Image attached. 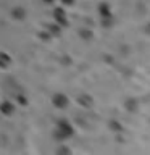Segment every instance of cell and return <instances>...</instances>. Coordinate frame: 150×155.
<instances>
[{"mask_svg": "<svg viewBox=\"0 0 150 155\" xmlns=\"http://www.w3.org/2000/svg\"><path fill=\"white\" fill-rule=\"evenodd\" d=\"M47 29H48V32H50V36H60L61 34V26L60 24H47Z\"/></svg>", "mask_w": 150, "mask_h": 155, "instance_id": "cell-7", "label": "cell"}, {"mask_svg": "<svg viewBox=\"0 0 150 155\" xmlns=\"http://www.w3.org/2000/svg\"><path fill=\"white\" fill-rule=\"evenodd\" d=\"M58 153H70V149H66V147H63L58 150Z\"/></svg>", "mask_w": 150, "mask_h": 155, "instance_id": "cell-15", "label": "cell"}, {"mask_svg": "<svg viewBox=\"0 0 150 155\" xmlns=\"http://www.w3.org/2000/svg\"><path fill=\"white\" fill-rule=\"evenodd\" d=\"M111 23H113L111 16H108V18H102V24H103L105 28H110V26H111Z\"/></svg>", "mask_w": 150, "mask_h": 155, "instance_id": "cell-13", "label": "cell"}, {"mask_svg": "<svg viewBox=\"0 0 150 155\" xmlns=\"http://www.w3.org/2000/svg\"><path fill=\"white\" fill-rule=\"evenodd\" d=\"M45 3H53V0H44Z\"/></svg>", "mask_w": 150, "mask_h": 155, "instance_id": "cell-18", "label": "cell"}, {"mask_svg": "<svg viewBox=\"0 0 150 155\" xmlns=\"http://www.w3.org/2000/svg\"><path fill=\"white\" fill-rule=\"evenodd\" d=\"M77 102H79V105L86 107V108H89V107H92V104H94L92 97L87 95V94H81L79 97H77Z\"/></svg>", "mask_w": 150, "mask_h": 155, "instance_id": "cell-4", "label": "cell"}, {"mask_svg": "<svg viewBox=\"0 0 150 155\" xmlns=\"http://www.w3.org/2000/svg\"><path fill=\"white\" fill-rule=\"evenodd\" d=\"M110 128H111V131H115V133H118V131H121L123 129V126H121L118 121H110Z\"/></svg>", "mask_w": 150, "mask_h": 155, "instance_id": "cell-12", "label": "cell"}, {"mask_svg": "<svg viewBox=\"0 0 150 155\" xmlns=\"http://www.w3.org/2000/svg\"><path fill=\"white\" fill-rule=\"evenodd\" d=\"M73 133H74V129H73V126L68 123L66 120H61L60 123H58V128L55 131V136L58 139H68L71 137Z\"/></svg>", "mask_w": 150, "mask_h": 155, "instance_id": "cell-1", "label": "cell"}, {"mask_svg": "<svg viewBox=\"0 0 150 155\" xmlns=\"http://www.w3.org/2000/svg\"><path fill=\"white\" fill-rule=\"evenodd\" d=\"M16 99H18V102H19V104H21V105H26V99H24V97H21V95H18Z\"/></svg>", "mask_w": 150, "mask_h": 155, "instance_id": "cell-14", "label": "cell"}, {"mask_svg": "<svg viewBox=\"0 0 150 155\" xmlns=\"http://www.w3.org/2000/svg\"><path fill=\"white\" fill-rule=\"evenodd\" d=\"M10 63H11V58H10L8 53L0 52V68H7L10 66Z\"/></svg>", "mask_w": 150, "mask_h": 155, "instance_id": "cell-8", "label": "cell"}, {"mask_svg": "<svg viewBox=\"0 0 150 155\" xmlns=\"http://www.w3.org/2000/svg\"><path fill=\"white\" fill-rule=\"evenodd\" d=\"M52 102L57 108H66V107L70 105V99H68L65 94H60V92L52 97Z\"/></svg>", "mask_w": 150, "mask_h": 155, "instance_id": "cell-3", "label": "cell"}, {"mask_svg": "<svg viewBox=\"0 0 150 155\" xmlns=\"http://www.w3.org/2000/svg\"><path fill=\"white\" fill-rule=\"evenodd\" d=\"M145 31H147V32H148V34H150V23H148V24H147V26H145Z\"/></svg>", "mask_w": 150, "mask_h": 155, "instance_id": "cell-17", "label": "cell"}, {"mask_svg": "<svg viewBox=\"0 0 150 155\" xmlns=\"http://www.w3.org/2000/svg\"><path fill=\"white\" fill-rule=\"evenodd\" d=\"M79 36L82 39H86V41H89V39H92V32L89 31V29H81L79 31Z\"/></svg>", "mask_w": 150, "mask_h": 155, "instance_id": "cell-11", "label": "cell"}, {"mask_svg": "<svg viewBox=\"0 0 150 155\" xmlns=\"http://www.w3.org/2000/svg\"><path fill=\"white\" fill-rule=\"evenodd\" d=\"M11 15H13V18H16V19H24V16H26V12H24L23 8H13L11 10Z\"/></svg>", "mask_w": 150, "mask_h": 155, "instance_id": "cell-10", "label": "cell"}, {"mask_svg": "<svg viewBox=\"0 0 150 155\" xmlns=\"http://www.w3.org/2000/svg\"><path fill=\"white\" fill-rule=\"evenodd\" d=\"M13 110H15V105L11 102L7 100V102H2V104H0V111H2L3 115H11Z\"/></svg>", "mask_w": 150, "mask_h": 155, "instance_id": "cell-5", "label": "cell"}, {"mask_svg": "<svg viewBox=\"0 0 150 155\" xmlns=\"http://www.w3.org/2000/svg\"><path fill=\"white\" fill-rule=\"evenodd\" d=\"M61 3L63 5H73V3H74V0H61Z\"/></svg>", "mask_w": 150, "mask_h": 155, "instance_id": "cell-16", "label": "cell"}, {"mask_svg": "<svg viewBox=\"0 0 150 155\" xmlns=\"http://www.w3.org/2000/svg\"><path fill=\"white\" fill-rule=\"evenodd\" d=\"M53 19H55V23H57V24H60L61 28L68 26V18H66V13H65V10L60 8V7L53 10Z\"/></svg>", "mask_w": 150, "mask_h": 155, "instance_id": "cell-2", "label": "cell"}, {"mask_svg": "<svg viewBox=\"0 0 150 155\" xmlns=\"http://www.w3.org/2000/svg\"><path fill=\"white\" fill-rule=\"evenodd\" d=\"M124 107H126V110H128V111H135V110H137V100H135V99H128V100H126V104H124Z\"/></svg>", "mask_w": 150, "mask_h": 155, "instance_id": "cell-9", "label": "cell"}, {"mask_svg": "<svg viewBox=\"0 0 150 155\" xmlns=\"http://www.w3.org/2000/svg\"><path fill=\"white\" fill-rule=\"evenodd\" d=\"M99 13H100V16H102V18H108V16H111L110 5H108V3H105V2H102V3L99 5Z\"/></svg>", "mask_w": 150, "mask_h": 155, "instance_id": "cell-6", "label": "cell"}]
</instances>
